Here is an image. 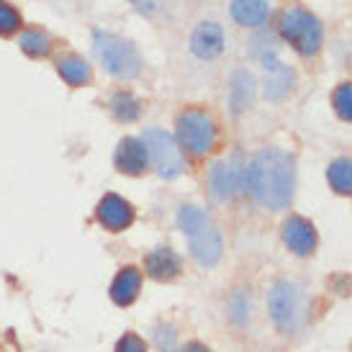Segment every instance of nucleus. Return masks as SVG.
Instances as JSON below:
<instances>
[{"instance_id": "obj_1", "label": "nucleus", "mask_w": 352, "mask_h": 352, "mask_svg": "<svg viewBox=\"0 0 352 352\" xmlns=\"http://www.w3.org/2000/svg\"><path fill=\"white\" fill-rule=\"evenodd\" d=\"M298 170L294 152L280 147H263L247 157L242 175V196H250L257 208L267 214H283L294 206Z\"/></svg>"}, {"instance_id": "obj_2", "label": "nucleus", "mask_w": 352, "mask_h": 352, "mask_svg": "<svg viewBox=\"0 0 352 352\" xmlns=\"http://www.w3.org/2000/svg\"><path fill=\"white\" fill-rule=\"evenodd\" d=\"M175 226L186 236L188 252L198 267L211 270L224 257V234L214 216L196 204H183L175 211Z\"/></svg>"}, {"instance_id": "obj_3", "label": "nucleus", "mask_w": 352, "mask_h": 352, "mask_svg": "<svg viewBox=\"0 0 352 352\" xmlns=\"http://www.w3.org/2000/svg\"><path fill=\"white\" fill-rule=\"evenodd\" d=\"M267 316L278 332L296 340L306 332L311 316V296L306 285L294 278H280L267 291Z\"/></svg>"}, {"instance_id": "obj_4", "label": "nucleus", "mask_w": 352, "mask_h": 352, "mask_svg": "<svg viewBox=\"0 0 352 352\" xmlns=\"http://www.w3.org/2000/svg\"><path fill=\"white\" fill-rule=\"evenodd\" d=\"M275 34L288 44L301 59L311 62L324 52L327 44V26L324 21L306 6H285L275 13Z\"/></svg>"}, {"instance_id": "obj_5", "label": "nucleus", "mask_w": 352, "mask_h": 352, "mask_svg": "<svg viewBox=\"0 0 352 352\" xmlns=\"http://www.w3.org/2000/svg\"><path fill=\"white\" fill-rule=\"evenodd\" d=\"M173 137H175L177 147L183 149V155L188 160H206L219 147L221 131H219V121L208 108L188 106L175 116Z\"/></svg>"}, {"instance_id": "obj_6", "label": "nucleus", "mask_w": 352, "mask_h": 352, "mask_svg": "<svg viewBox=\"0 0 352 352\" xmlns=\"http://www.w3.org/2000/svg\"><path fill=\"white\" fill-rule=\"evenodd\" d=\"M93 52H96L100 67L106 69V75H111L118 82H131L142 75L144 59H142V52L131 39L96 29L93 31Z\"/></svg>"}, {"instance_id": "obj_7", "label": "nucleus", "mask_w": 352, "mask_h": 352, "mask_svg": "<svg viewBox=\"0 0 352 352\" xmlns=\"http://www.w3.org/2000/svg\"><path fill=\"white\" fill-rule=\"evenodd\" d=\"M142 142L147 147V157H149V167L155 170L157 175L162 180H177L188 173V160L183 155V149L177 147L175 137L165 131L160 126H149L142 131Z\"/></svg>"}, {"instance_id": "obj_8", "label": "nucleus", "mask_w": 352, "mask_h": 352, "mask_svg": "<svg viewBox=\"0 0 352 352\" xmlns=\"http://www.w3.org/2000/svg\"><path fill=\"white\" fill-rule=\"evenodd\" d=\"M247 157L242 152H232L229 157H219L208 165L206 173V188L211 201L219 206L229 204L234 196L242 193V175H245Z\"/></svg>"}, {"instance_id": "obj_9", "label": "nucleus", "mask_w": 352, "mask_h": 352, "mask_svg": "<svg viewBox=\"0 0 352 352\" xmlns=\"http://www.w3.org/2000/svg\"><path fill=\"white\" fill-rule=\"evenodd\" d=\"M263 69L267 72V78L263 82V98L267 103H283L294 96L296 85H298V72L291 65H285L278 54H267L260 59Z\"/></svg>"}, {"instance_id": "obj_10", "label": "nucleus", "mask_w": 352, "mask_h": 352, "mask_svg": "<svg viewBox=\"0 0 352 352\" xmlns=\"http://www.w3.org/2000/svg\"><path fill=\"white\" fill-rule=\"evenodd\" d=\"M280 239L283 247L296 257H311L319 247V232L311 219L301 214H288L280 224Z\"/></svg>"}, {"instance_id": "obj_11", "label": "nucleus", "mask_w": 352, "mask_h": 352, "mask_svg": "<svg viewBox=\"0 0 352 352\" xmlns=\"http://www.w3.org/2000/svg\"><path fill=\"white\" fill-rule=\"evenodd\" d=\"M188 50L196 59L201 62H211L219 59L226 52V31L219 21H198L196 29L190 31V39H188Z\"/></svg>"}, {"instance_id": "obj_12", "label": "nucleus", "mask_w": 352, "mask_h": 352, "mask_svg": "<svg viewBox=\"0 0 352 352\" xmlns=\"http://www.w3.org/2000/svg\"><path fill=\"white\" fill-rule=\"evenodd\" d=\"M96 219H98V224L103 226L106 232L121 234V232H126L129 226L134 224L137 211H134V206L129 204L124 196L106 193V196L98 201V206H96Z\"/></svg>"}, {"instance_id": "obj_13", "label": "nucleus", "mask_w": 352, "mask_h": 352, "mask_svg": "<svg viewBox=\"0 0 352 352\" xmlns=\"http://www.w3.org/2000/svg\"><path fill=\"white\" fill-rule=\"evenodd\" d=\"M142 273L152 278L155 283H173L177 275L183 273V254L170 245H157L144 257Z\"/></svg>"}, {"instance_id": "obj_14", "label": "nucleus", "mask_w": 352, "mask_h": 352, "mask_svg": "<svg viewBox=\"0 0 352 352\" xmlns=\"http://www.w3.org/2000/svg\"><path fill=\"white\" fill-rule=\"evenodd\" d=\"M273 0H229V19L239 29H263V26H267L273 21Z\"/></svg>"}, {"instance_id": "obj_15", "label": "nucleus", "mask_w": 352, "mask_h": 352, "mask_svg": "<svg viewBox=\"0 0 352 352\" xmlns=\"http://www.w3.org/2000/svg\"><path fill=\"white\" fill-rule=\"evenodd\" d=\"M257 88L260 82L247 67H239L232 72L229 78V96H226V106H229V113L234 118L245 116L247 111L254 106V98H257Z\"/></svg>"}, {"instance_id": "obj_16", "label": "nucleus", "mask_w": 352, "mask_h": 352, "mask_svg": "<svg viewBox=\"0 0 352 352\" xmlns=\"http://www.w3.org/2000/svg\"><path fill=\"white\" fill-rule=\"evenodd\" d=\"M113 167H116L121 175L139 177L149 170V157L147 147L139 137H124L116 144L113 152Z\"/></svg>"}, {"instance_id": "obj_17", "label": "nucleus", "mask_w": 352, "mask_h": 352, "mask_svg": "<svg viewBox=\"0 0 352 352\" xmlns=\"http://www.w3.org/2000/svg\"><path fill=\"white\" fill-rule=\"evenodd\" d=\"M142 283H144V273L137 265H126L121 267L113 280H111V288H108V296L111 301L116 303L118 309H126L131 303L137 301L139 294H142Z\"/></svg>"}, {"instance_id": "obj_18", "label": "nucleus", "mask_w": 352, "mask_h": 352, "mask_svg": "<svg viewBox=\"0 0 352 352\" xmlns=\"http://www.w3.org/2000/svg\"><path fill=\"white\" fill-rule=\"evenodd\" d=\"M108 111H111L113 121H118V124H137L139 118H142L144 103H142L137 93H131L126 88H118L108 98Z\"/></svg>"}, {"instance_id": "obj_19", "label": "nucleus", "mask_w": 352, "mask_h": 352, "mask_svg": "<svg viewBox=\"0 0 352 352\" xmlns=\"http://www.w3.org/2000/svg\"><path fill=\"white\" fill-rule=\"evenodd\" d=\"M57 72L69 88H85L93 82V67L88 59L80 54H62L57 59Z\"/></svg>"}, {"instance_id": "obj_20", "label": "nucleus", "mask_w": 352, "mask_h": 352, "mask_svg": "<svg viewBox=\"0 0 352 352\" xmlns=\"http://www.w3.org/2000/svg\"><path fill=\"white\" fill-rule=\"evenodd\" d=\"M324 177H327V186L334 196L352 198V157L350 155H340L334 157L332 162L324 170Z\"/></svg>"}, {"instance_id": "obj_21", "label": "nucleus", "mask_w": 352, "mask_h": 352, "mask_svg": "<svg viewBox=\"0 0 352 352\" xmlns=\"http://www.w3.org/2000/svg\"><path fill=\"white\" fill-rule=\"evenodd\" d=\"M252 316V296L250 288H234L226 298V319L234 327H247Z\"/></svg>"}, {"instance_id": "obj_22", "label": "nucleus", "mask_w": 352, "mask_h": 352, "mask_svg": "<svg viewBox=\"0 0 352 352\" xmlns=\"http://www.w3.org/2000/svg\"><path fill=\"white\" fill-rule=\"evenodd\" d=\"M19 50L31 59H44L52 52V36L41 29H23L19 34Z\"/></svg>"}, {"instance_id": "obj_23", "label": "nucleus", "mask_w": 352, "mask_h": 352, "mask_svg": "<svg viewBox=\"0 0 352 352\" xmlns=\"http://www.w3.org/2000/svg\"><path fill=\"white\" fill-rule=\"evenodd\" d=\"M280 44H283V41L278 39V34H275L273 26H263V29L252 31V36L247 41V50H250V54L260 62V59L267 57V54H278Z\"/></svg>"}, {"instance_id": "obj_24", "label": "nucleus", "mask_w": 352, "mask_h": 352, "mask_svg": "<svg viewBox=\"0 0 352 352\" xmlns=\"http://www.w3.org/2000/svg\"><path fill=\"white\" fill-rule=\"evenodd\" d=\"M329 106L342 124H352V80L337 82L329 93Z\"/></svg>"}, {"instance_id": "obj_25", "label": "nucleus", "mask_w": 352, "mask_h": 352, "mask_svg": "<svg viewBox=\"0 0 352 352\" xmlns=\"http://www.w3.org/2000/svg\"><path fill=\"white\" fill-rule=\"evenodd\" d=\"M152 344L157 352H177L180 347V332L173 322H157L152 327Z\"/></svg>"}, {"instance_id": "obj_26", "label": "nucleus", "mask_w": 352, "mask_h": 352, "mask_svg": "<svg viewBox=\"0 0 352 352\" xmlns=\"http://www.w3.org/2000/svg\"><path fill=\"white\" fill-rule=\"evenodd\" d=\"M23 26V16L8 0H0V36H13Z\"/></svg>"}, {"instance_id": "obj_27", "label": "nucleus", "mask_w": 352, "mask_h": 352, "mask_svg": "<svg viewBox=\"0 0 352 352\" xmlns=\"http://www.w3.org/2000/svg\"><path fill=\"white\" fill-rule=\"evenodd\" d=\"M113 352H149V347H147V342H144V337H139V334H134V332H124L118 337Z\"/></svg>"}, {"instance_id": "obj_28", "label": "nucleus", "mask_w": 352, "mask_h": 352, "mask_svg": "<svg viewBox=\"0 0 352 352\" xmlns=\"http://www.w3.org/2000/svg\"><path fill=\"white\" fill-rule=\"evenodd\" d=\"M131 6L142 13V16H155L157 13V3L155 0H131Z\"/></svg>"}, {"instance_id": "obj_29", "label": "nucleus", "mask_w": 352, "mask_h": 352, "mask_svg": "<svg viewBox=\"0 0 352 352\" xmlns=\"http://www.w3.org/2000/svg\"><path fill=\"white\" fill-rule=\"evenodd\" d=\"M177 352H211V347H208V344H204V342H198V340H190V342L180 344V347H177Z\"/></svg>"}]
</instances>
